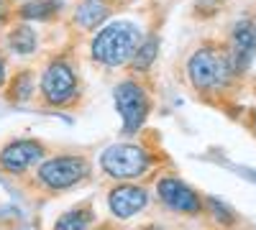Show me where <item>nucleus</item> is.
Listing matches in <instances>:
<instances>
[{"label": "nucleus", "mask_w": 256, "mask_h": 230, "mask_svg": "<svg viewBox=\"0 0 256 230\" xmlns=\"http://www.w3.org/2000/svg\"><path fill=\"white\" fill-rule=\"evenodd\" d=\"M187 77L198 92H220L236 77L228 46H202L187 61Z\"/></svg>", "instance_id": "nucleus-1"}, {"label": "nucleus", "mask_w": 256, "mask_h": 230, "mask_svg": "<svg viewBox=\"0 0 256 230\" xmlns=\"http://www.w3.org/2000/svg\"><path fill=\"white\" fill-rule=\"evenodd\" d=\"M141 38L144 36L136 23H128V20L108 23L92 38V59L105 67H123L134 59Z\"/></svg>", "instance_id": "nucleus-2"}, {"label": "nucleus", "mask_w": 256, "mask_h": 230, "mask_svg": "<svg viewBox=\"0 0 256 230\" xmlns=\"http://www.w3.org/2000/svg\"><path fill=\"white\" fill-rule=\"evenodd\" d=\"M100 169L110 179L131 182L152 169V154L136 143H116L100 154Z\"/></svg>", "instance_id": "nucleus-3"}, {"label": "nucleus", "mask_w": 256, "mask_h": 230, "mask_svg": "<svg viewBox=\"0 0 256 230\" xmlns=\"http://www.w3.org/2000/svg\"><path fill=\"white\" fill-rule=\"evenodd\" d=\"M88 174H90V161L84 156H72V154L46 159L36 166V182L49 192L70 190L82 179H88Z\"/></svg>", "instance_id": "nucleus-4"}, {"label": "nucleus", "mask_w": 256, "mask_h": 230, "mask_svg": "<svg viewBox=\"0 0 256 230\" xmlns=\"http://www.w3.org/2000/svg\"><path fill=\"white\" fill-rule=\"evenodd\" d=\"M116 97V108L120 113V120H123V133L126 136H134L144 120L148 118V110H152V100H148L146 90L134 79H126L116 87L113 92Z\"/></svg>", "instance_id": "nucleus-5"}, {"label": "nucleus", "mask_w": 256, "mask_h": 230, "mask_svg": "<svg viewBox=\"0 0 256 230\" xmlns=\"http://www.w3.org/2000/svg\"><path fill=\"white\" fill-rule=\"evenodd\" d=\"M41 95L49 105L62 108L77 97V74L64 59H54L41 74Z\"/></svg>", "instance_id": "nucleus-6"}, {"label": "nucleus", "mask_w": 256, "mask_h": 230, "mask_svg": "<svg viewBox=\"0 0 256 230\" xmlns=\"http://www.w3.org/2000/svg\"><path fill=\"white\" fill-rule=\"evenodd\" d=\"M156 197L162 200L164 207H169L174 213H182V215H200L202 205H205L200 200V195L177 177H162L156 182Z\"/></svg>", "instance_id": "nucleus-7"}, {"label": "nucleus", "mask_w": 256, "mask_h": 230, "mask_svg": "<svg viewBox=\"0 0 256 230\" xmlns=\"http://www.w3.org/2000/svg\"><path fill=\"white\" fill-rule=\"evenodd\" d=\"M41 159H44V143H38L34 138L10 141L0 151V166L8 174H26L28 169L41 164Z\"/></svg>", "instance_id": "nucleus-8"}, {"label": "nucleus", "mask_w": 256, "mask_h": 230, "mask_svg": "<svg viewBox=\"0 0 256 230\" xmlns=\"http://www.w3.org/2000/svg\"><path fill=\"white\" fill-rule=\"evenodd\" d=\"M256 51V26L251 23L248 18H241L236 26L230 31V44H228V54H230V64H233V72L241 74L248 61Z\"/></svg>", "instance_id": "nucleus-9"}, {"label": "nucleus", "mask_w": 256, "mask_h": 230, "mask_svg": "<svg viewBox=\"0 0 256 230\" xmlns=\"http://www.w3.org/2000/svg\"><path fill=\"white\" fill-rule=\"evenodd\" d=\"M148 202V192L144 190V187H136V184H118L110 190L108 195V207H110V213L120 220H128V218H134L136 213H141L144 207Z\"/></svg>", "instance_id": "nucleus-10"}, {"label": "nucleus", "mask_w": 256, "mask_h": 230, "mask_svg": "<svg viewBox=\"0 0 256 230\" xmlns=\"http://www.w3.org/2000/svg\"><path fill=\"white\" fill-rule=\"evenodd\" d=\"M36 44H38V38H36V31L28 26V23H20L16 26L10 33H8V49L18 56H28L36 51Z\"/></svg>", "instance_id": "nucleus-11"}, {"label": "nucleus", "mask_w": 256, "mask_h": 230, "mask_svg": "<svg viewBox=\"0 0 256 230\" xmlns=\"http://www.w3.org/2000/svg\"><path fill=\"white\" fill-rule=\"evenodd\" d=\"M105 15H108V5L102 0H84L77 8V23L82 28H98L105 20Z\"/></svg>", "instance_id": "nucleus-12"}, {"label": "nucleus", "mask_w": 256, "mask_h": 230, "mask_svg": "<svg viewBox=\"0 0 256 230\" xmlns=\"http://www.w3.org/2000/svg\"><path fill=\"white\" fill-rule=\"evenodd\" d=\"M156 54H159V38L156 36H146V38H141V44H138L134 59L128 61V64H131L134 72H148V67L154 64Z\"/></svg>", "instance_id": "nucleus-13"}, {"label": "nucleus", "mask_w": 256, "mask_h": 230, "mask_svg": "<svg viewBox=\"0 0 256 230\" xmlns=\"http://www.w3.org/2000/svg\"><path fill=\"white\" fill-rule=\"evenodd\" d=\"M90 225H92V210L90 207H74V210L64 213L54 223V230H90Z\"/></svg>", "instance_id": "nucleus-14"}, {"label": "nucleus", "mask_w": 256, "mask_h": 230, "mask_svg": "<svg viewBox=\"0 0 256 230\" xmlns=\"http://www.w3.org/2000/svg\"><path fill=\"white\" fill-rule=\"evenodd\" d=\"M62 3L59 0H34V3H26L20 8V15L24 18H38V20H49L59 13Z\"/></svg>", "instance_id": "nucleus-15"}, {"label": "nucleus", "mask_w": 256, "mask_h": 230, "mask_svg": "<svg viewBox=\"0 0 256 230\" xmlns=\"http://www.w3.org/2000/svg\"><path fill=\"white\" fill-rule=\"evenodd\" d=\"M10 100L13 102H26L28 97H31V92H34V82H31V74L28 72H24V74H18L16 79H13V85H10Z\"/></svg>", "instance_id": "nucleus-16"}, {"label": "nucleus", "mask_w": 256, "mask_h": 230, "mask_svg": "<svg viewBox=\"0 0 256 230\" xmlns=\"http://www.w3.org/2000/svg\"><path fill=\"white\" fill-rule=\"evenodd\" d=\"M3 85H6V61L0 56V90H3Z\"/></svg>", "instance_id": "nucleus-17"}, {"label": "nucleus", "mask_w": 256, "mask_h": 230, "mask_svg": "<svg viewBox=\"0 0 256 230\" xmlns=\"http://www.w3.org/2000/svg\"><path fill=\"white\" fill-rule=\"evenodd\" d=\"M3 15H6V0H0V20H3Z\"/></svg>", "instance_id": "nucleus-18"}, {"label": "nucleus", "mask_w": 256, "mask_h": 230, "mask_svg": "<svg viewBox=\"0 0 256 230\" xmlns=\"http://www.w3.org/2000/svg\"><path fill=\"white\" fill-rule=\"evenodd\" d=\"M251 128L256 131V113H254V118H251Z\"/></svg>", "instance_id": "nucleus-19"}]
</instances>
